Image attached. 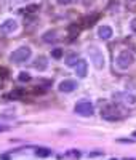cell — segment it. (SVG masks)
I'll return each mask as SVG.
<instances>
[{
  "label": "cell",
  "mask_w": 136,
  "mask_h": 160,
  "mask_svg": "<svg viewBox=\"0 0 136 160\" xmlns=\"http://www.w3.org/2000/svg\"><path fill=\"white\" fill-rule=\"evenodd\" d=\"M101 115H103V118L114 122V120H122L123 118L125 117V111L120 109L118 104H106L104 108L101 109Z\"/></svg>",
  "instance_id": "obj_1"
},
{
  "label": "cell",
  "mask_w": 136,
  "mask_h": 160,
  "mask_svg": "<svg viewBox=\"0 0 136 160\" xmlns=\"http://www.w3.org/2000/svg\"><path fill=\"white\" fill-rule=\"evenodd\" d=\"M133 64H134V56H133V53L128 51V50H122L118 53V56L115 58V66H117L120 71L130 69Z\"/></svg>",
  "instance_id": "obj_2"
},
{
  "label": "cell",
  "mask_w": 136,
  "mask_h": 160,
  "mask_svg": "<svg viewBox=\"0 0 136 160\" xmlns=\"http://www.w3.org/2000/svg\"><path fill=\"white\" fill-rule=\"evenodd\" d=\"M88 56H90V61L94 64V68L96 69H104V66H106V59H104V55H103V51L98 48V47H88Z\"/></svg>",
  "instance_id": "obj_3"
},
{
  "label": "cell",
  "mask_w": 136,
  "mask_h": 160,
  "mask_svg": "<svg viewBox=\"0 0 136 160\" xmlns=\"http://www.w3.org/2000/svg\"><path fill=\"white\" fill-rule=\"evenodd\" d=\"M74 112L82 117H91L94 114V108L90 99H78L74 106Z\"/></svg>",
  "instance_id": "obj_4"
},
{
  "label": "cell",
  "mask_w": 136,
  "mask_h": 160,
  "mask_svg": "<svg viewBox=\"0 0 136 160\" xmlns=\"http://www.w3.org/2000/svg\"><path fill=\"white\" fill-rule=\"evenodd\" d=\"M31 55H32V51H31L29 47H19V48H16L15 51L11 53L10 61L15 62V64H21V62H26L27 59H29Z\"/></svg>",
  "instance_id": "obj_5"
},
{
  "label": "cell",
  "mask_w": 136,
  "mask_h": 160,
  "mask_svg": "<svg viewBox=\"0 0 136 160\" xmlns=\"http://www.w3.org/2000/svg\"><path fill=\"white\" fill-rule=\"evenodd\" d=\"M112 98L117 101V102H123V104H136V96L133 93H128V91H118V93H114Z\"/></svg>",
  "instance_id": "obj_6"
},
{
  "label": "cell",
  "mask_w": 136,
  "mask_h": 160,
  "mask_svg": "<svg viewBox=\"0 0 136 160\" xmlns=\"http://www.w3.org/2000/svg\"><path fill=\"white\" fill-rule=\"evenodd\" d=\"M18 31V21L16 19H7L0 24V32L2 34H13Z\"/></svg>",
  "instance_id": "obj_7"
},
{
  "label": "cell",
  "mask_w": 136,
  "mask_h": 160,
  "mask_svg": "<svg viewBox=\"0 0 136 160\" xmlns=\"http://www.w3.org/2000/svg\"><path fill=\"white\" fill-rule=\"evenodd\" d=\"M58 90L61 93H72L74 90H77V82L75 80H71V78L63 80V82L58 85Z\"/></svg>",
  "instance_id": "obj_8"
},
{
  "label": "cell",
  "mask_w": 136,
  "mask_h": 160,
  "mask_svg": "<svg viewBox=\"0 0 136 160\" xmlns=\"http://www.w3.org/2000/svg\"><path fill=\"white\" fill-rule=\"evenodd\" d=\"M98 35L103 40H111L112 35H114V31H112V28L109 24H103V26H99V29H98Z\"/></svg>",
  "instance_id": "obj_9"
},
{
  "label": "cell",
  "mask_w": 136,
  "mask_h": 160,
  "mask_svg": "<svg viewBox=\"0 0 136 160\" xmlns=\"http://www.w3.org/2000/svg\"><path fill=\"white\" fill-rule=\"evenodd\" d=\"M87 71H88L87 61H85V59H78L77 64H75V74H77V77L85 78V77H87Z\"/></svg>",
  "instance_id": "obj_10"
},
{
  "label": "cell",
  "mask_w": 136,
  "mask_h": 160,
  "mask_svg": "<svg viewBox=\"0 0 136 160\" xmlns=\"http://www.w3.org/2000/svg\"><path fill=\"white\" fill-rule=\"evenodd\" d=\"M34 68L37 69V71H47V68H48V59L45 58V56H38L35 61H34Z\"/></svg>",
  "instance_id": "obj_11"
},
{
  "label": "cell",
  "mask_w": 136,
  "mask_h": 160,
  "mask_svg": "<svg viewBox=\"0 0 136 160\" xmlns=\"http://www.w3.org/2000/svg\"><path fill=\"white\" fill-rule=\"evenodd\" d=\"M42 38H43L45 43H53V42H56V40H58V32L56 31H47L42 35Z\"/></svg>",
  "instance_id": "obj_12"
},
{
  "label": "cell",
  "mask_w": 136,
  "mask_h": 160,
  "mask_svg": "<svg viewBox=\"0 0 136 160\" xmlns=\"http://www.w3.org/2000/svg\"><path fill=\"white\" fill-rule=\"evenodd\" d=\"M35 155L40 157V158H47V157L51 155V151L48 148H37L35 149Z\"/></svg>",
  "instance_id": "obj_13"
},
{
  "label": "cell",
  "mask_w": 136,
  "mask_h": 160,
  "mask_svg": "<svg viewBox=\"0 0 136 160\" xmlns=\"http://www.w3.org/2000/svg\"><path fill=\"white\" fill-rule=\"evenodd\" d=\"M77 61H78V56L77 55H69V56L66 58V64L69 66V68H75Z\"/></svg>",
  "instance_id": "obj_14"
},
{
  "label": "cell",
  "mask_w": 136,
  "mask_h": 160,
  "mask_svg": "<svg viewBox=\"0 0 136 160\" xmlns=\"http://www.w3.org/2000/svg\"><path fill=\"white\" fill-rule=\"evenodd\" d=\"M63 56H64V51L61 48H54L51 51V58H54V59H61Z\"/></svg>",
  "instance_id": "obj_15"
},
{
  "label": "cell",
  "mask_w": 136,
  "mask_h": 160,
  "mask_svg": "<svg viewBox=\"0 0 136 160\" xmlns=\"http://www.w3.org/2000/svg\"><path fill=\"white\" fill-rule=\"evenodd\" d=\"M18 80H19V82H29V80H31V74L29 72H19Z\"/></svg>",
  "instance_id": "obj_16"
},
{
  "label": "cell",
  "mask_w": 136,
  "mask_h": 160,
  "mask_svg": "<svg viewBox=\"0 0 136 160\" xmlns=\"http://www.w3.org/2000/svg\"><path fill=\"white\" fill-rule=\"evenodd\" d=\"M67 157H72V158H80V152H78V151H69V152H67Z\"/></svg>",
  "instance_id": "obj_17"
},
{
  "label": "cell",
  "mask_w": 136,
  "mask_h": 160,
  "mask_svg": "<svg viewBox=\"0 0 136 160\" xmlns=\"http://www.w3.org/2000/svg\"><path fill=\"white\" fill-rule=\"evenodd\" d=\"M130 29H131L133 34H136V18H133V19L130 21Z\"/></svg>",
  "instance_id": "obj_18"
},
{
  "label": "cell",
  "mask_w": 136,
  "mask_h": 160,
  "mask_svg": "<svg viewBox=\"0 0 136 160\" xmlns=\"http://www.w3.org/2000/svg\"><path fill=\"white\" fill-rule=\"evenodd\" d=\"M7 75H8V71H7V69H3V68H0V77L5 78Z\"/></svg>",
  "instance_id": "obj_19"
},
{
  "label": "cell",
  "mask_w": 136,
  "mask_h": 160,
  "mask_svg": "<svg viewBox=\"0 0 136 160\" xmlns=\"http://www.w3.org/2000/svg\"><path fill=\"white\" fill-rule=\"evenodd\" d=\"M74 0H58V3L59 5H69V3H72Z\"/></svg>",
  "instance_id": "obj_20"
},
{
  "label": "cell",
  "mask_w": 136,
  "mask_h": 160,
  "mask_svg": "<svg viewBox=\"0 0 136 160\" xmlns=\"http://www.w3.org/2000/svg\"><path fill=\"white\" fill-rule=\"evenodd\" d=\"M8 130H10L8 125H0V133H5V131H8Z\"/></svg>",
  "instance_id": "obj_21"
},
{
  "label": "cell",
  "mask_w": 136,
  "mask_h": 160,
  "mask_svg": "<svg viewBox=\"0 0 136 160\" xmlns=\"http://www.w3.org/2000/svg\"><path fill=\"white\" fill-rule=\"evenodd\" d=\"M99 155H103V152H99V151H96V152H91V154H90V157H99Z\"/></svg>",
  "instance_id": "obj_22"
},
{
  "label": "cell",
  "mask_w": 136,
  "mask_h": 160,
  "mask_svg": "<svg viewBox=\"0 0 136 160\" xmlns=\"http://www.w3.org/2000/svg\"><path fill=\"white\" fill-rule=\"evenodd\" d=\"M0 160H10V155H8V154H3V155H0Z\"/></svg>",
  "instance_id": "obj_23"
},
{
  "label": "cell",
  "mask_w": 136,
  "mask_h": 160,
  "mask_svg": "<svg viewBox=\"0 0 136 160\" xmlns=\"http://www.w3.org/2000/svg\"><path fill=\"white\" fill-rule=\"evenodd\" d=\"M125 160H136V158H125Z\"/></svg>",
  "instance_id": "obj_24"
},
{
  "label": "cell",
  "mask_w": 136,
  "mask_h": 160,
  "mask_svg": "<svg viewBox=\"0 0 136 160\" xmlns=\"http://www.w3.org/2000/svg\"><path fill=\"white\" fill-rule=\"evenodd\" d=\"M130 2H136V0H130Z\"/></svg>",
  "instance_id": "obj_25"
},
{
  "label": "cell",
  "mask_w": 136,
  "mask_h": 160,
  "mask_svg": "<svg viewBox=\"0 0 136 160\" xmlns=\"http://www.w3.org/2000/svg\"><path fill=\"white\" fill-rule=\"evenodd\" d=\"M111 160H117V158H111Z\"/></svg>",
  "instance_id": "obj_26"
}]
</instances>
